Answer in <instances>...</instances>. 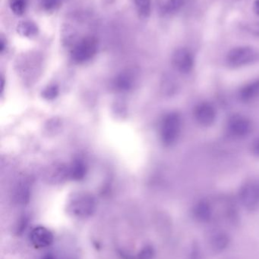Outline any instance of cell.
I'll return each instance as SVG.
<instances>
[{
	"label": "cell",
	"instance_id": "obj_11",
	"mask_svg": "<svg viewBox=\"0 0 259 259\" xmlns=\"http://www.w3.org/2000/svg\"><path fill=\"white\" fill-rule=\"evenodd\" d=\"M16 31L20 36L27 38H33L38 36L39 28L36 23L32 21H21L16 27Z\"/></svg>",
	"mask_w": 259,
	"mask_h": 259
},
{
	"label": "cell",
	"instance_id": "obj_10",
	"mask_svg": "<svg viewBox=\"0 0 259 259\" xmlns=\"http://www.w3.org/2000/svg\"><path fill=\"white\" fill-rule=\"evenodd\" d=\"M230 244V238L224 231H216L210 236L209 245L213 251L220 252L226 249Z\"/></svg>",
	"mask_w": 259,
	"mask_h": 259
},
{
	"label": "cell",
	"instance_id": "obj_21",
	"mask_svg": "<svg viewBox=\"0 0 259 259\" xmlns=\"http://www.w3.org/2000/svg\"><path fill=\"white\" fill-rule=\"evenodd\" d=\"M252 152H253L254 155L259 156V137L254 142L253 145H252Z\"/></svg>",
	"mask_w": 259,
	"mask_h": 259
},
{
	"label": "cell",
	"instance_id": "obj_8",
	"mask_svg": "<svg viewBox=\"0 0 259 259\" xmlns=\"http://www.w3.org/2000/svg\"><path fill=\"white\" fill-rule=\"evenodd\" d=\"M228 128L234 137H244L250 132L251 123L246 117L235 115L230 120Z\"/></svg>",
	"mask_w": 259,
	"mask_h": 259
},
{
	"label": "cell",
	"instance_id": "obj_5",
	"mask_svg": "<svg viewBox=\"0 0 259 259\" xmlns=\"http://www.w3.org/2000/svg\"><path fill=\"white\" fill-rule=\"evenodd\" d=\"M29 240L35 249H44L53 244L54 236L45 227L38 226L31 230L29 234Z\"/></svg>",
	"mask_w": 259,
	"mask_h": 259
},
{
	"label": "cell",
	"instance_id": "obj_22",
	"mask_svg": "<svg viewBox=\"0 0 259 259\" xmlns=\"http://www.w3.org/2000/svg\"><path fill=\"white\" fill-rule=\"evenodd\" d=\"M47 94V98H53L57 94V91H56V88H52L49 89L48 92L46 93Z\"/></svg>",
	"mask_w": 259,
	"mask_h": 259
},
{
	"label": "cell",
	"instance_id": "obj_25",
	"mask_svg": "<svg viewBox=\"0 0 259 259\" xmlns=\"http://www.w3.org/2000/svg\"><path fill=\"white\" fill-rule=\"evenodd\" d=\"M41 259H56V256L52 253L46 254Z\"/></svg>",
	"mask_w": 259,
	"mask_h": 259
},
{
	"label": "cell",
	"instance_id": "obj_16",
	"mask_svg": "<svg viewBox=\"0 0 259 259\" xmlns=\"http://www.w3.org/2000/svg\"><path fill=\"white\" fill-rule=\"evenodd\" d=\"M11 10L17 16H21L25 13L27 7V0H10Z\"/></svg>",
	"mask_w": 259,
	"mask_h": 259
},
{
	"label": "cell",
	"instance_id": "obj_18",
	"mask_svg": "<svg viewBox=\"0 0 259 259\" xmlns=\"http://www.w3.org/2000/svg\"><path fill=\"white\" fill-rule=\"evenodd\" d=\"M85 174V168L84 164L80 161H77L73 164L71 167V175L74 179L79 180L83 178Z\"/></svg>",
	"mask_w": 259,
	"mask_h": 259
},
{
	"label": "cell",
	"instance_id": "obj_23",
	"mask_svg": "<svg viewBox=\"0 0 259 259\" xmlns=\"http://www.w3.org/2000/svg\"><path fill=\"white\" fill-rule=\"evenodd\" d=\"M253 10L255 13L259 16V0H255L254 3Z\"/></svg>",
	"mask_w": 259,
	"mask_h": 259
},
{
	"label": "cell",
	"instance_id": "obj_15",
	"mask_svg": "<svg viewBox=\"0 0 259 259\" xmlns=\"http://www.w3.org/2000/svg\"><path fill=\"white\" fill-rule=\"evenodd\" d=\"M135 7L141 18H147L151 14L152 0H135Z\"/></svg>",
	"mask_w": 259,
	"mask_h": 259
},
{
	"label": "cell",
	"instance_id": "obj_1",
	"mask_svg": "<svg viewBox=\"0 0 259 259\" xmlns=\"http://www.w3.org/2000/svg\"><path fill=\"white\" fill-rule=\"evenodd\" d=\"M98 50V41L94 36H87L79 41L71 51V58L76 63H84L92 59Z\"/></svg>",
	"mask_w": 259,
	"mask_h": 259
},
{
	"label": "cell",
	"instance_id": "obj_6",
	"mask_svg": "<svg viewBox=\"0 0 259 259\" xmlns=\"http://www.w3.org/2000/svg\"><path fill=\"white\" fill-rule=\"evenodd\" d=\"M173 66L180 71L181 73L187 74L190 72L194 65V58L190 50L186 48L176 50L172 57Z\"/></svg>",
	"mask_w": 259,
	"mask_h": 259
},
{
	"label": "cell",
	"instance_id": "obj_2",
	"mask_svg": "<svg viewBox=\"0 0 259 259\" xmlns=\"http://www.w3.org/2000/svg\"><path fill=\"white\" fill-rule=\"evenodd\" d=\"M181 128L180 117L178 114L170 113L164 118L161 124V137L167 146L173 144L179 137Z\"/></svg>",
	"mask_w": 259,
	"mask_h": 259
},
{
	"label": "cell",
	"instance_id": "obj_4",
	"mask_svg": "<svg viewBox=\"0 0 259 259\" xmlns=\"http://www.w3.org/2000/svg\"><path fill=\"white\" fill-rule=\"evenodd\" d=\"M255 59V53L252 48L240 47L234 49L228 53L227 62L230 66L237 68L251 63Z\"/></svg>",
	"mask_w": 259,
	"mask_h": 259
},
{
	"label": "cell",
	"instance_id": "obj_14",
	"mask_svg": "<svg viewBox=\"0 0 259 259\" xmlns=\"http://www.w3.org/2000/svg\"><path fill=\"white\" fill-rule=\"evenodd\" d=\"M185 4V0H167L162 7L164 15H173L179 12Z\"/></svg>",
	"mask_w": 259,
	"mask_h": 259
},
{
	"label": "cell",
	"instance_id": "obj_19",
	"mask_svg": "<svg viewBox=\"0 0 259 259\" xmlns=\"http://www.w3.org/2000/svg\"><path fill=\"white\" fill-rule=\"evenodd\" d=\"M155 255V250L153 246L147 245L141 249L135 259H152Z\"/></svg>",
	"mask_w": 259,
	"mask_h": 259
},
{
	"label": "cell",
	"instance_id": "obj_9",
	"mask_svg": "<svg viewBox=\"0 0 259 259\" xmlns=\"http://www.w3.org/2000/svg\"><path fill=\"white\" fill-rule=\"evenodd\" d=\"M195 117L196 121L202 125H211L215 121V109L210 103H201L195 110Z\"/></svg>",
	"mask_w": 259,
	"mask_h": 259
},
{
	"label": "cell",
	"instance_id": "obj_7",
	"mask_svg": "<svg viewBox=\"0 0 259 259\" xmlns=\"http://www.w3.org/2000/svg\"><path fill=\"white\" fill-rule=\"evenodd\" d=\"M241 203L248 209H253L259 203V186L248 184L243 186L240 191Z\"/></svg>",
	"mask_w": 259,
	"mask_h": 259
},
{
	"label": "cell",
	"instance_id": "obj_17",
	"mask_svg": "<svg viewBox=\"0 0 259 259\" xmlns=\"http://www.w3.org/2000/svg\"><path fill=\"white\" fill-rule=\"evenodd\" d=\"M61 3L62 0H41V7L45 12H54L60 7Z\"/></svg>",
	"mask_w": 259,
	"mask_h": 259
},
{
	"label": "cell",
	"instance_id": "obj_24",
	"mask_svg": "<svg viewBox=\"0 0 259 259\" xmlns=\"http://www.w3.org/2000/svg\"><path fill=\"white\" fill-rule=\"evenodd\" d=\"M6 47V41H5L4 39L2 38V39H0V51H1V53H3V52L4 51Z\"/></svg>",
	"mask_w": 259,
	"mask_h": 259
},
{
	"label": "cell",
	"instance_id": "obj_3",
	"mask_svg": "<svg viewBox=\"0 0 259 259\" xmlns=\"http://www.w3.org/2000/svg\"><path fill=\"white\" fill-rule=\"evenodd\" d=\"M95 209L94 198L86 193H79L74 196L69 204V210L74 215L87 218L91 215Z\"/></svg>",
	"mask_w": 259,
	"mask_h": 259
},
{
	"label": "cell",
	"instance_id": "obj_20",
	"mask_svg": "<svg viewBox=\"0 0 259 259\" xmlns=\"http://www.w3.org/2000/svg\"><path fill=\"white\" fill-rule=\"evenodd\" d=\"M29 225V219L27 217L24 216L20 219L18 222V225H17L16 228H15V234L18 236L22 235L24 234V231L27 230V227Z\"/></svg>",
	"mask_w": 259,
	"mask_h": 259
},
{
	"label": "cell",
	"instance_id": "obj_13",
	"mask_svg": "<svg viewBox=\"0 0 259 259\" xmlns=\"http://www.w3.org/2000/svg\"><path fill=\"white\" fill-rule=\"evenodd\" d=\"M259 95V80L246 85L240 93V97L245 101H249Z\"/></svg>",
	"mask_w": 259,
	"mask_h": 259
},
{
	"label": "cell",
	"instance_id": "obj_12",
	"mask_svg": "<svg viewBox=\"0 0 259 259\" xmlns=\"http://www.w3.org/2000/svg\"><path fill=\"white\" fill-rule=\"evenodd\" d=\"M195 217L202 222H207L211 220L213 215L211 205L206 202H200L196 205L194 209Z\"/></svg>",
	"mask_w": 259,
	"mask_h": 259
}]
</instances>
